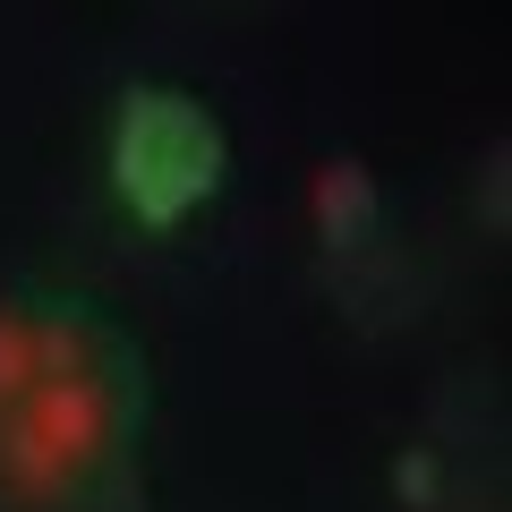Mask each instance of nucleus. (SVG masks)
<instances>
[{
	"label": "nucleus",
	"mask_w": 512,
	"mask_h": 512,
	"mask_svg": "<svg viewBox=\"0 0 512 512\" xmlns=\"http://www.w3.org/2000/svg\"><path fill=\"white\" fill-rule=\"evenodd\" d=\"M103 171H111V197L137 231H180L197 205L222 197L231 180V137L222 120L197 103L188 86H128L120 111H111V137H103Z\"/></svg>",
	"instance_id": "nucleus-1"
},
{
	"label": "nucleus",
	"mask_w": 512,
	"mask_h": 512,
	"mask_svg": "<svg viewBox=\"0 0 512 512\" xmlns=\"http://www.w3.org/2000/svg\"><path fill=\"white\" fill-rule=\"evenodd\" d=\"M367 214H376V180H367L359 163H325L316 171V222H325L333 248H350V239L367 231Z\"/></svg>",
	"instance_id": "nucleus-2"
},
{
	"label": "nucleus",
	"mask_w": 512,
	"mask_h": 512,
	"mask_svg": "<svg viewBox=\"0 0 512 512\" xmlns=\"http://www.w3.org/2000/svg\"><path fill=\"white\" fill-rule=\"evenodd\" d=\"M393 487H402V495H419V504H427V495H436V461H427V453H402Z\"/></svg>",
	"instance_id": "nucleus-3"
}]
</instances>
